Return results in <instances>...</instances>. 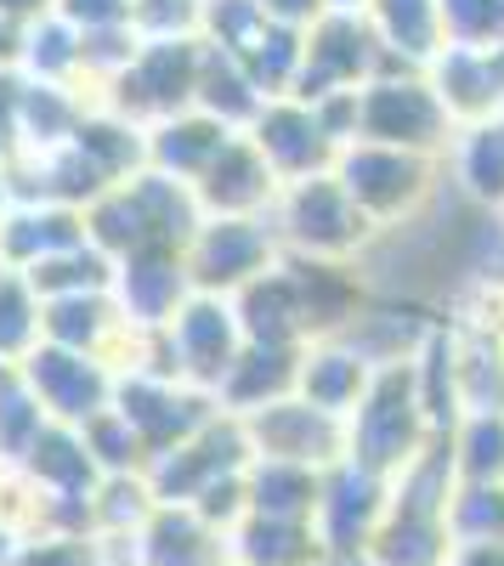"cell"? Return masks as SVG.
<instances>
[{
    "label": "cell",
    "mask_w": 504,
    "mask_h": 566,
    "mask_svg": "<svg viewBox=\"0 0 504 566\" xmlns=\"http://www.w3.org/2000/svg\"><path fill=\"white\" fill-rule=\"evenodd\" d=\"M23 386L29 397L40 402V413L52 419V424H91L97 413L114 408V386H119V374L114 363L103 357H85V352H63V346H34L29 363H23Z\"/></svg>",
    "instance_id": "cell-8"
},
{
    "label": "cell",
    "mask_w": 504,
    "mask_h": 566,
    "mask_svg": "<svg viewBox=\"0 0 504 566\" xmlns=\"http://www.w3.org/2000/svg\"><path fill=\"white\" fill-rule=\"evenodd\" d=\"M193 108L210 114L216 125H227V130L244 136V130L255 125V114L266 108V97L255 91V80L244 74L239 57H227V52H216V45H204V69H199V97H193Z\"/></svg>",
    "instance_id": "cell-31"
},
{
    "label": "cell",
    "mask_w": 504,
    "mask_h": 566,
    "mask_svg": "<svg viewBox=\"0 0 504 566\" xmlns=\"http://www.w3.org/2000/svg\"><path fill=\"white\" fill-rule=\"evenodd\" d=\"M204 216H272L284 181L272 176V165L261 159V148L250 136H233L221 148V159L204 170V181L193 187Z\"/></svg>",
    "instance_id": "cell-17"
},
{
    "label": "cell",
    "mask_w": 504,
    "mask_h": 566,
    "mask_svg": "<svg viewBox=\"0 0 504 566\" xmlns=\"http://www.w3.org/2000/svg\"><path fill=\"white\" fill-rule=\"evenodd\" d=\"M40 312L45 301L34 295V283L23 272H0V363H12V368L29 363V352L45 340Z\"/></svg>",
    "instance_id": "cell-36"
},
{
    "label": "cell",
    "mask_w": 504,
    "mask_h": 566,
    "mask_svg": "<svg viewBox=\"0 0 504 566\" xmlns=\"http://www.w3.org/2000/svg\"><path fill=\"white\" fill-rule=\"evenodd\" d=\"M199 69H204V40H143V52L125 74H114L103 91H97V108L130 119L154 130L159 119H176V114H193V97H199Z\"/></svg>",
    "instance_id": "cell-5"
},
{
    "label": "cell",
    "mask_w": 504,
    "mask_h": 566,
    "mask_svg": "<svg viewBox=\"0 0 504 566\" xmlns=\"http://www.w3.org/2000/svg\"><path fill=\"white\" fill-rule=\"evenodd\" d=\"M369 386H375V368L363 363L346 340H312L301 352V386H295L301 402L324 408L335 419H351L357 402L369 397Z\"/></svg>",
    "instance_id": "cell-24"
},
{
    "label": "cell",
    "mask_w": 504,
    "mask_h": 566,
    "mask_svg": "<svg viewBox=\"0 0 504 566\" xmlns=\"http://www.w3.org/2000/svg\"><path fill=\"white\" fill-rule=\"evenodd\" d=\"M244 136L261 148V159L272 165V176H279L284 187L290 181H312V176H329L335 159H340L329 130L317 125V114L306 103H295V97H272Z\"/></svg>",
    "instance_id": "cell-15"
},
{
    "label": "cell",
    "mask_w": 504,
    "mask_h": 566,
    "mask_svg": "<svg viewBox=\"0 0 504 566\" xmlns=\"http://www.w3.org/2000/svg\"><path fill=\"white\" fill-rule=\"evenodd\" d=\"M306 352V346H301ZM301 352H279V346H244V357L233 363V374L221 380L216 391V408L233 413V419H250L272 402L295 397L301 386Z\"/></svg>",
    "instance_id": "cell-25"
},
{
    "label": "cell",
    "mask_w": 504,
    "mask_h": 566,
    "mask_svg": "<svg viewBox=\"0 0 504 566\" xmlns=\"http://www.w3.org/2000/svg\"><path fill=\"white\" fill-rule=\"evenodd\" d=\"M130 23L143 40H193L204 23V0H130Z\"/></svg>",
    "instance_id": "cell-41"
},
{
    "label": "cell",
    "mask_w": 504,
    "mask_h": 566,
    "mask_svg": "<svg viewBox=\"0 0 504 566\" xmlns=\"http://www.w3.org/2000/svg\"><path fill=\"white\" fill-rule=\"evenodd\" d=\"M114 408L130 419V431L143 437L148 464L165 459V453H176L181 442H193L204 424L221 413L216 397H204L193 386H176V380H159V374H119Z\"/></svg>",
    "instance_id": "cell-10"
},
{
    "label": "cell",
    "mask_w": 504,
    "mask_h": 566,
    "mask_svg": "<svg viewBox=\"0 0 504 566\" xmlns=\"http://www.w3.org/2000/svg\"><path fill=\"white\" fill-rule=\"evenodd\" d=\"M18 154H23V148H18V125H12L7 114H0V170H7Z\"/></svg>",
    "instance_id": "cell-47"
},
{
    "label": "cell",
    "mask_w": 504,
    "mask_h": 566,
    "mask_svg": "<svg viewBox=\"0 0 504 566\" xmlns=\"http://www.w3.org/2000/svg\"><path fill=\"white\" fill-rule=\"evenodd\" d=\"M329 549L312 522H272V515H244L233 533V566H324Z\"/></svg>",
    "instance_id": "cell-30"
},
{
    "label": "cell",
    "mask_w": 504,
    "mask_h": 566,
    "mask_svg": "<svg viewBox=\"0 0 504 566\" xmlns=\"http://www.w3.org/2000/svg\"><path fill=\"white\" fill-rule=\"evenodd\" d=\"M448 566H504V544H460Z\"/></svg>",
    "instance_id": "cell-45"
},
{
    "label": "cell",
    "mask_w": 504,
    "mask_h": 566,
    "mask_svg": "<svg viewBox=\"0 0 504 566\" xmlns=\"http://www.w3.org/2000/svg\"><path fill=\"white\" fill-rule=\"evenodd\" d=\"M266 29H272V18L261 12V0H204L199 40L244 63V57H250V45H255Z\"/></svg>",
    "instance_id": "cell-39"
},
{
    "label": "cell",
    "mask_w": 504,
    "mask_h": 566,
    "mask_svg": "<svg viewBox=\"0 0 504 566\" xmlns=\"http://www.w3.org/2000/svg\"><path fill=\"white\" fill-rule=\"evenodd\" d=\"M284 261L279 227L272 216H204V227L188 244V277L199 295H221L233 301L239 290H250L255 277H266Z\"/></svg>",
    "instance_id": "cell-7"
},
{
    "label": "cell",
    "mask_w": 504,
    "mask_h": 566,
    "mask_svg": "<svg viewBox=\"0 0 504 566\" xmlns=\"http://www.w3.org/2000/svg\"><path fill=\"white\" fill-rule=\"evenodd\" d=\"M0 272H7V266H0Z\"/></svg>",
    "instance_id": "cell-50"
},
{
    "label": "cell",
    "mask_w": 504,
    "mask_h": 566,
    "mask_svg": "<svg viewBox=\"0 0 504 566\" xmlns=\"http://www.w3.org/2000/svg\"><path fill=\"white\" fill-rule=\"evenodd\" d=\"M431 91L442 97V108L453 114V125H487L504 119V45L498 52H465V45H448V52L426 69Z\"/></svg>",
    "instance_id": "cell-16"
},
{
    "label": "cell",
    "mask_w": 504,
    "mask_h": 566,
    "mask_svg": "<svg viewBox=\"0 0 504 566\" xmlns=\"http://www.w3.org/2000/svg\"><path fill=\"white\" fill-rule=\"evenodd\" d=\"M165 335H170V357H176V380L204 391V397L221 391V380L233 374V363L250 346L233 301H221V295H193L176 312V323L165 328Z\"/></svg>",
    "instance_id": "cell-11"
},
{
    "label": "cell",
    "mask_w": 504,
    "mask_h": 566,
    "mask_svg": "<svg viewBox=\"0 0 504 566\" xmlns=\"http://www.w3.org/2000/svg\"><path fill=\"white\" fill-rule=\"evenodd\" d=\"M52 12H57V0H0V18L18 23V29H29V23H40V18H52Z\"/></svg>",
    "instance_id": "cell-44"
},
{
    "label": "cell",
    "mask_w": 504,
    "mask_h": 566,
    "mask_svg": "<svg viewBox=\"0 0 504 566\" xmlns=\"http://www.w3.org/2000/svg\"><path fill=\"white\" fill-rule=\"evenodd\" d=\"M453 448V476L476 488H504V408H476L460 413V424L448 431Z\"/></svg>",
    "instance_id": "cell-33"
},
{
    "label": "cell",
    "mask_w": 504,
    "mask_h": 566,
    "mask_svg": "<svg viewBox=\"0 0 504 566\" xmlns=\"http://www.w3.org/2000/svg\"><path fill=\"white\" fill-rule=\"evenodd\" d=\"M255 459H284V464H306V470H335L346 459V419L312 408L301 397H284L261 413L244 419Z\"/></svg>",
    "instance_id": "cell-14"
},
{
    "label": "cell",
    "mask_w": 504,
    "mask_h": 566,
    "mask_svg": "<svg viewBox=\"0 0 504 566\" xmlns=\"http://www.w3.org/2000/svg\"><path fill=\"white\" fill-rule=\"evenodd\" d=\"M18 45H23V29L0 18V69H18Z\"/></svg>",
    "instance_id": "cell-46"
},
{
    "label": "cell",
    "mask_w": 504,
    "mask_h": 566,
    "mask_svg": "<svg viewBox=\"0 0 504 566\" xmlns=\"http://www.w3.org/2000/svg\"><path fill=\"white\" fill-rule=\"evenodd\" d=\"M431 442H437V424H431V413L420 402L414 363L380 368L369 397H363L357 413L346 419V459L363 464V470H375V476H386V482H397Z\"/></svg>",
    "instance_id": "cell-1"
},
{
    "label": "cell",
    "mask_w": 504,
    "mask_h": 566,
    "mask_svg": "<svg viewBox=\"0 0 504 566\" xmlns=\"http://www.w3.org/2000/svg\"><path fill=\"white\" fill-rule=\"evenodd\" d=\"M453 136H460V125H453V114L442 108V97L420 69L380 74L357 91V142L420 154V159H448Z\"/></svg>",
    "instance_id": "cell-4"
},
{
    "label": "cell",
    "mask_w": 504,
    "mask_h": 566,
    "mask_svg": "<svg viewBox=\"0 0 504 566\" xmlns=\"http://www.w3.org/2000/svg\"><path fill=\"white\" fill-rule=\"evenodd\" d=\"M301 63H306V29H290V23H272L244 57V74L255 80V91L272 103V97H290L295 80H301Z\"/></svg>",
    "instance_id": "cell-35"
},
{
    "label": "cell",
    "mask_w": 504,
    "mask_h": 566,
    "mask_svg": "<svg viewBox=\"0 0 504 566\" xmlns=\"http://www.w3.org/2000/svg\"><path fill=\"white\" fill-rule=\"evenodd\" d=\"M272 227H279L284 255L301 261H363L369 244L380 239V227L351 205V193L340 187V176H312V181H290L279 205H272Z\"/></svg>",
    "instance_id": "cell-2"
},
{
    "label": "cell",
    "mask_w": 504,
    "mask_h": 566,
    "mask_svg": "<svg viewBox=\"0 0 504 566\" xmlns=\"http://www.w3.org/2000/svg\"><path fill=\"white\" fill-rule=\"evenodd\" d=\"M369 23L386 45V57L408 63V69H431L448 52V34H442V7L437 0H369Z\"/></svg>",
    "instance_id": "cell-27"
},
{
    "label": "cell",
    "mask_w": 504,
    "mask_h": 566,
    "mask_svg": "<svg viewBox=\"0 0 504 566\" xmlns=\"http://www.w3.org/2000/svg\"><path fill=\"white\" fill-rule=\"evenodd\" d=\"M91 114V91L80 85H40V80H23V97H18V148L23 154H57L74 142V130L85 125Z\"/></svg>",
    "instance_id": "cell-26"
},
{
    "label": "cell",
    "mask_w": 504,
    "mask_h": 566,
    "mask_svg": "<svg viewBox=\"0 0 504 566\" xmlns=\"http://www.w3.org/2000/svg\"><path fill=\"white\" fill-rule=\"evenodd\" d=\"M448 187L482 216H504V119L465 125L442 159Z\"/></svg>",
    "instance_id": "cell-21"
},
{
    "label": "cell",
    "mask_w": 504,
    "mask_h": 566,
    "mask_svg": "<svg viewBox=\"0 0 504 566\" xmlns=\"http://www.w3.org/2000/svg\"><path fill=\"white\" fill-rule=\"evenodd\" d=\"M74 148L85 154V165L97 170L108 187H125L130 176L148 170V130L108 114V108H97V103H91L85 125L74 130Z\"/></svg>",
    "instance_id": "cell-29"
},
{
    "label": "cell",
    "mask_w": 504,
    "mask_h": 566,
    "mask_svg": "<svg viewBox=\"0 0 504 566\" xmlns=\"http://www.w3.org/2000/svg\"><path fill=\"white\" fill-rule=\"evenodd\" d=\"M114 306L119 323L136 328V335H159V328L176 323V312L188 306L199 290L188 277V255L181 250H136L114 266Z\"/></svg>",
    "instance_id": "cell-13"
},
{
    "label": "cell",
    "mask_w": 504,
    "mask_h": 566,
    "mask_svg": "<svg viewBox=\"0 0 504 566\" xmlns=\"http://www.w3.org/2000/svg\"><path fill=\"white\" fill-rule=\"evenodd\" d=\"M250 459H255V448H250L244 419L216 413L193 442H181L176 453H165V459L148 464V488H154L159 504H193V499H204L216 482L244 476Z\"/></svg>",
    "instance_id": "cell-9"
},
{
    "label": "cell",
    "mask_w": 504,
    "mask_h": 566,
    "mask_svg": "<svg viewBox=\"0 0 504 566\" xmlns=\"http://www.w3.org/2000/svg\"><path fill=\"white\" fill-rule=\"evenodd\" d=\"M136 566H233V538L188 504H159L136 533Z\"/></svg>",
    "instance_id": "cell-20"
},
{
    "label": "cell",
    "mask_w": 504,
    "mask_h": 566,
    "mask_svg": "<svg viewBox=\"0 0 504 566\" xmlns=\"http://www.w3.org/2000/svg\"><path fill=\"white\" fill-rule=\"evenodd\" d=\"M448 538L460 544H504V488L460 482L448 499Z\"/></svg>",
    "instance_id": "cell-38"
},
{
    "label": "cell",
    "mask_w": 504,
    "mask_h": 566,
    "mask_svg": "<svg viewBox=\"0 0 504 566\" xmlns=\"http://www.w3.org/2000/svg\"><path fill=\"white\" fill-rule=\"evenodd\" d=\"M324 7H329V12H363L369 0H324Z\"/></svg>",
    "instance_id": "cell-49"
},
{
    "label": "cell",
    "mask_w": 504,
    "mask_h": 566,
    "mask_svg": "<svg viewBox=\"0 0 504 566\" xmlns=\"http://www.w3.org/2000/svg\"><path fill=\"white\" fill-rule=\"evenodd\" d=\"M239 130H227V125H216L210 114H176V119H159L154 130H148V170H159V176H170V181H181V187H199L204 181V170L221 159V148L233 142Z\"/></svg>",
    "instance_id": "cell-22"
},
{
    "label": "cell",
    "mask_w": 504,
    "mask_h": 566,
    "mask_svg": "<svg viewBox=\"0 0 504 566\" xmlns=\"http://www.w3.org/2000/svg\"><path fill=\"white\" fill-rule=\"evenodd\" d=\"M18 74L40 80V85H80L85 80V57H80V29L69 18H40L23 29L18 45Z\"/></svg>",
    "instance_id": "cell-32"
},
{
    "label": "cell",
    "mask_w": 504,
    "mask_h": 566,
    "mask_svg": "<svg viewBox=\"0 0 504 566\" xmlns=\"http://www.w3.org/2000/svg\"><path fill=\"white\" fill-rule=\"evenodd\" d=\"M437 323H442V317H431V312H420V306H402L397 295H375L340 340L380 374V368L414 363V357L426 352V340L437 335Z\"/></svg>",
    "instance_id": "cell-18"
},
{
    "label": "cell",
    "mask_w": 504,
    "mask_h": 566,
    "mask_svg": "<svg viewBox=\"0 0 504 566\" xmlns=\"http://www.w3.org/2000/svg\"><path fill=\"white\" fill-rule=\"evenodd\" d=\"M261 12H266L272 23H290V29H312V23L324 18L329 7H324V0H261Z\"/></svg>",
    "instance_id": "cell-43"
},
{
    "label": "cell",
    "mask_w": 504,
    "mask_h": 566,
    "mask_svg": "<svg viewBox=\"0 0 504 566\" xmlns=\"http://www.w3.org/2000/svg\"><path fill=\"white\" fill-rule=\"evenodd\" d=\"M57 18H69L80 34L130 23V0H57Z\"/></svg>",
    "instance_id": "cell-42"
},
{
    "label": "cell",
    "mask_w": 504,
    "mask_h": 566,
    "mask_svg": "<svg viewBox=\"0 0 504 566\" xmlns=\"http://www.w3.org/2000/svg\"><path fill=\"white\" fill-rule=\"evenodd\" d=\"M386 504H391V482L340 459L335 470H324V499H317L312 527L335 560H363L386 522Z\"/></svg>",
    "instance_id": "cell-12"
},
{
    "label": "cell",
    "mask_w": 504,
    "mask_h": 566,
    "mask_svg": "<svg viewBox=\"0 0 504 566\" xmlns=\"http://www.w3.org/2000/svg\"><path fill=\"white\" fill-rule=\"evenodd\" d=\"M335 176L351 193V205L369 216L380 232H397L408 221H420L437 199H442V159H420V154H397V148H375V142H351L335 159Z\"/></svg>",
    "instance_id": "cell-3"
},
{
    "label": "cell",
    "mask_w": 504,
    "mask_h": 566,
    "mask_svg": "<svg viewBox=\"0 0 504 566\" xmlns=\"http://www.w3.org/2000/svg\"><path fill=\"white\" fill-rule=\"evenodd\" d=\"M233 312H239V328H244L250 346H279V352L312 346V323H306V306H301V290H295V272L284 261L266 277H255L250 290H239Z\"/></svg>",
    "instance_id": "cell-19"
},
{
    "label": "cell",
    "mask_w": 504,
    "mask_h": 566,
    "mask_svg": "<svg viewBox=\"0 0 504 566\" xmlns=\"http://www.w3.org/2000/svg\"><path fill=\"white\" fill-rule=\"evenodd\" d=\"M448 45L465 52H498L504 45V0H437Z\"/></svg>",
    "instance_id": "cell-40"
},
{
    "label": "cell",
    "mask_w": 504,
    "mask_h": 566,
    "mask_svg": "<svg viewBox=\"0 0 504 566\" xmlns=\"http://www.w3.org/2000/svg\"><path fill=\"white\" fill-rule=\"evenodd\" d=\"M34 283L40 301H63V295H108L114 290V261L85 244V250H69V255H45L40 266L23 272Z\"/></svg>",
    "instance_id": "cell-34"
},
{
    "label": "cell",
    "mask_w": 504,
    "mask_h": 566,
    "mask_svg": "<svg viewBox=\"0 0 504 566\" xmlns=\"http://www.w3.org/2000/svg\"><path fill=\"white\" fill-rule=\"evenodd\" d=\"M80 437H85V453H91V464H97L103 476H148V448H143V437L130 431V419L119 408L80 424Z\"/></svg>",
    "instance_id": "cell-37"
},
{
    "label": "cell",
    "mask_w": 504,
    "mask_h": 566,
    "mask_svg": "<svg viewBox=\"0 0 504 566\" xmlns=\"http://www.w3.org/2000/svg\"><path fill=\"white\" fill-rule=\"evenodd\" d=\"M7 216H12V187H7V170H0V227H7Z\"/></svg>",
    "instance_id": "cell-48"
},
{
    "label": "cell",
    "mask_w": 504,
    "mask_h": 566,
    "mask_svg": "<svg viewBox=\"0 0 504 566\" xmlns=\"http://www.w3.org/2000/svg\"><path fill=\"white\" fill-rule=\"evenodd\" d=\"M386 69H391V57H386L369 12H324L306 29V63H301V80L290 97L317 108L324 97H340V91H363Z\"/></svg>",
    "instance_id": "cell-6"
},
{
    "label": "cell",
    "mask_w": 504,
    "mask_h": 566,
    "mask_svg": "<svg viewBox=\"0 0 504 566\" xmlns=\"http://www.w3.org/2000/svg\"><path fill=\"white\" fill-rule=\"evenodd\" d=\"M244 493H250V515H272V522H312L317 499H324V470L284 464V459H250Z\"/></svg>",
    "instance_id": "cell-28"
},
{
    "label": "cell",
    "mask_w": 504,
    "mask_h": 566,
    "mask_svg": "<svg viewBox=\"0 0 504 566\" xmlns=\"http://www.w3.org/2000/svg\"><path fill=\"white\" fill-rule=\"evenodd\" d=\"M18 476L40 499H91L103 488V470L91 464L85 437L74 431V424H45L40 442L29 448V459L18 464Z\"/></svg>",
    "instance_id": "cell-23"
}]
</instances>
